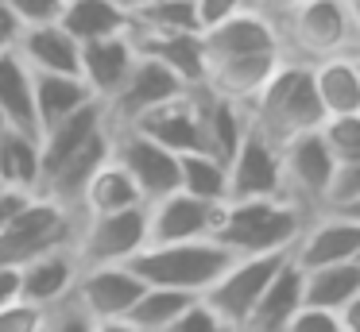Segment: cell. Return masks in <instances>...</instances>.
I'll list each match as a JSON object with an SVG mask.
<instances>
[{
  "label": "cell",
  "instance_id": "35",
  "mask_svg": "<svg viewBox=\"0 0 360 332\" xmlns=\"http://www.w3.org/2000/svg\"><path fill=\"white\" fill-rule=\"evenodd\" d=\"M318 139L326 143L333 166H352L360 162V112H349V116H326L318 124Z\"/></svg>",
  "mask_w": 360,
  "mask_h": 332
},
{
  "label": "cell",
  "instance_id": "52",
  "mask_svg": "<svg viewBox=\"0 0 360 332\" xmlns=\"http://www.w3.org/2000/svg\"><path fill=\"white\" fill-rule=\"evenodd\" d=\"M8 135V124H4V116H0V139Z\"/></svg>",
  "mask_w": 360,
  "mask_h": 332
},
{
  "label": "cell",
  "instance_id": "38",
  "mask_svg": "<svg viewBox=\"0 0 360 332\" xmlns=\"http://www.w3.org/2000/svg\"><path fill=\"white\" fill-rule=\"evenodd\" d=\"M94 328H97V321L74 301V293H70V301H63V305H55L47 313V328L43 332H94Z\"/></svg>",
  "mask_w": 360,
  "mask_h": 332
},
{
  "label": "cell",
  "instance_id": "17",
  "mask_svg": "<svg viewBox=\"0 0 360 332\" xmlns=\"http://www.w3.org/2000/svg\"><path fill=\"white\" fill-rule=\"evenodd\" d=\"M128 131V128H124ZM132 131L148 135L151 143L167 147L171 154H190L202 151V120H198V93L186 89L182 97L159 105L155 112H148L143 120L132 124Z\"/></svg>",
  "mask_w": 360,
  "mask_h": 332
},
{
  "label": "cell",
  "instance_id": "42",
  "mask_svg": "<svg viewBox=\"0 0 360 332\" xmlns=\"http://www.w3.org/2000/svg\"><path fill=\"white\" fill-rule=\"evenodd\" d=\"M244 8H252V0H194L202 31L213 27V23H221V20H229V15H236V12H244Z\"/></svg>",
  "mask_w": 360,
  "mask_h": 332
},
{
  "label": "cell",
  "instance_id": "49",
  "mask_svg": "<svg viewBox=\"0 0 360 332\" xmlns=\"http://www.w3.org/2000/svg\"><path fill=\"white\" fill-rule=\"evenodd\" d=\"M326 213H341V216H349V220L360 224V201H349V205H341V208H326Z\"/></svg>",
  "mask_w": 360,
  "mask_h": 332
},
{
  "label": "cell",
  "instance_id": "55",
  "mask_svg": "<svg viewBox=\"0 0 360 332\" xmlns=\"http://www.w3.org/2000/svg\"><path fill=\"white\" fill-rule=\"evenodd\" d=\"M345 4H349V0H345Z\"/></svg>",
  "mask_w": 360,
  "mask_h": 332
},
{
  "label": "cell",
  "instance_id": "54",
  "mask_svg": "<svg viewBox=\"0 0 360 332\" xmlns=\"http://www.w3.org/2000/svg\"><path fill=\"white\" fill-rule=\"evenodd\" d=\"M352 263H356V267H360V247H356V259H352Z\"/></svg>",
  "mask_w": 360,
  "mask_h": 332
},
{
  "label": "cell",
  "instance_id": "24",
  "mask_svg": "<svg viewBox=\"0 0 360 332\" xmlns=\"http://www.w3.org/2000/svg\"><path fill=\"white\" fill-rule=\"evenodd\" d=\"M298 309H302V270L287 259L279 274L267 282V290L259 293V301L252 305L240 332H283Z\"/></svg>",
  "mask_w": 360,
  "mask_h": 332
},
{
  "label": "cell",
  "instance_id": "34",
  "mask_svg": "<svg viewBox=\"0 0 360 332\" xmlns=\"http://www.w3.org/2000/svg\"><path fill=\"white\" fill-rule=\"evenodd\" d=\"M194 301V293H179V290H159V286H143V293L136 298V305L128 309L124 321L136 332H163L182 309Z\"/></svg>",
  "mask_w": 360,
  "mask_h": 332
},
{
  "label": "cell",
  "instance_id": "40",
  "mask_svg": "<svg viewBox=\"0 0 360 332\" xmlns=\"http://www.w3.org/2000/svg\"><path fill=\"white\" fill-rule=\"evenodd\" d=\"M283 332H341V321H337V313L302 305L295 317H290V324Z\"/></svg>",
  "mask_w": 360,
  "mask_h": 332
},
{
  "label": "cell",
  "instance_id": "41",
  "mask_svg": "<svg viewBox=\"0 0 360 332\" xmlns=\"http://www.w3.org/2000/svg\"><path fill=\"white\" fill-rule=\"evenodd\" d=\"M24 23H55L66 0H4Z\"/></svg>",
  "mask_w": 360,
  "mask_h": 332
},
{
  "label": "cell",
  "instance_id": "6",
  "mask_svg": "<svg viewBox=\"0 0 360 332\" xmlns=\"http://www.w3.org/2000/svg\"><path fill=\"white\" fill-rule=\"evenodd\" d=\"M74 232H78V216L35 193L20 208L16 220L0 232V267H27L32 259L55 251V247H70Z\"/></svg>",
  "mask_w": 360,
  "mask_h": 332
},
{
  "label": "cell",
  "instance_id": "32",
  "mask_svg": "<svg viewBox=\"0 0 360 332\" xmlns=\"http://www.w3.org/2000/svg\"><path fill=\"white\" fill-rule=\"evenodd\" d=\"M179 190L210 205H225L229 201V166L205 151L179 154Z\"/></svg>",
  "mask_w": 360,
  "mask_h": 332
},
{
  "label": "cell",
  "instance_id": "14",
  "mask_svg": "<svg viewBox=\"0 0 360 332\" xmlns=\"http://www.w3.org/2000/svg\"><path fill=\"white\" fill-rule=\"evenodd\" d=\"M140 293H143V282L128 267H86L74 282V301L97 324L124 321Z\"/></svg>",
  "mask_w": 360,
  "mask_h": 332
},
{
  "label": "cell",
  "instance_id": "3",
  "mask_svg": "<svg viewBox=\"0 0 360 332\" xmlns=\"http://www.w3.org/2000/svg\"><path fill=\"white\" fill-rule=\"evenodd\" d=\"M236 255L225 251L217 239H190V244H155L143 247L128 270L140 278L143 286H159V290H179L202 298L213 282L229 270Z\"/></svg>",
  "mask_w": 360,
  "mask_h": 332
},
{
  "label": "cell",
  "instance_id": "26",
  "mask_svg": "<svg viewBox=\"0 0 360 332\" xmlns=\"http://www.w3.org/2000/svg\"><path fill=\"white\" fill-rule=\"evenodd\" d=\"M0 116L12 131L39 139V124H35V74L20 62L16 51L0 54Z\"/></svg>",
  "mask_w": 360,
  "mask_h": 332
},
{
  "label": "cell",
  "instance_id": "29",
  "mask_svg": "<svg viewBox=\"0 0 360 332\" xmlns=\"http://www.w3.org/2000/svg\"><path fill=\"white\" fill-rule=\"evenodd\" d=\"M143 205L136 182L128 178V170L117 159H109L94 178H89L86 193L78 201V216H101V213H120V208H136Z\"/></svg>",
  "mask_w": 360,
  "mask_h": 332
},
{
  "label": "cell",
  "instance_id": "30",
  "mask_svg": "<svg viewBox=\"0 0 360 332\" xmlns=\"http://www.w3.org/2000/svg\"><path fill=\"white\" fill-rule=\"evenodd\" d=\"M360 293V267L356 263H337V267L302 270V305L341 313Z\"/></svg>",
  "mask_w": 360,
  "mask_h": 332
},
{
  "label": "cell",
  "instance_id": "45",
  "mask_svg": "<svg viewBox=\"0 0 360 332\" xmlns=\"http://www.w3.org/2000/svg\"><path fill=\"white\" fill-rule=\"evenodd\" d=\"M20 301V267H0V305Z\"/></svg>",
  "mask_w": 360,
  "mask_h": 332
},
{
  "label": "cell",
  "instance_id": "51",
  "mask_svg": "<svg viewBox=\"0 0 360 332\" xmlns=\"http://www.w3.org/2000/svg\"><path fill=\"white\" fill-rule=\"evenodd\" d=\"M124 8H143V4H155V0H120Z\"/></svg>",
  "mask_w": 360,
  "mask_h": 332
},
{
  "label": "cell",
  "instance_id": "12",
  "mask_svg": "<svg viewBox=\"0 0 360 332\" xmlns=\"http://www.w3.org/2000/svg\"><path fill=\"white\" fill-rule=\"evenodd\" d=\"M283 197L279 147H271L259 131H244L236 154L229 159V201H267Z\"/></svg>",
  "mask_w": 360,
  "mask_h": 332
},
{
  "label": "cell",
  "instance_id": "47",
  "mask_svg": "<svg viewBox=\"0 0 360 332\" xmlns=\"http://www.w3.org/2000/svg\"><path fill=\"white\" fill-rule=\"evenodd\" d=\"M337 321H341V332H360V293L337 313Z\"/></svg>",
  "mask_w": 360,
  "mask_h": 332
},
{
  "label": "cell",
  "instance_id": "11",
  "mask_svg": "<svg viewBox=\"0 0 360 332\" xmlns=\"http://www.w3.org/2000/svg\"><path fill=\"white\" fill-rule=\"evenodd\" d=\"M225 205H210L190 193L174 190L148 205V247L155 244H190V239H213Z\"/></svg>",
  "mask_w": 360,
  "mask_h": 332
},
{
  "label": "cell",
  "instance_id": "20",
  "mask_svg": "<svg viewBox=\"0 0 360 332\" xmlns=\"http://www.w3.org/2000/svg\"><path fill=\"white\" fill-rule=\"evenodd\" d=\"M16 54L32 74H78L82 66V46L58 23H24Z\"/></svg>",
  "mask_w": 360,
  "mask_h": 332
},
{
  "label": "cell",
  "instance_id": "18",
  "mask_svg": "<svg viewBox=\"0 0 360 332\" xmlns=\"http://www.w3.org/2000/svg\"><path fill=\"white\" fill-rule=\"evenodd\" d=\"M136 58H140V51H136V43H132V31L109 35V39H94V43H82L78 74H82V81L94 89L97 100H109L112 93L128 81Z\"/></svg>",
  "mask_w": 360,
  "mask_h": 332
},
{
  "label": "cell",
  "instance_id": "31",
  "mask_svg": "<svg viewBox=\"0 0 360 332\" xmlns=\"http://www.w3.org/2000/svg\"><path fill=\"white\" fill-rule=\"evenodd\" d=\"M0 185L20 193H39L43 185V159H39V139L12 131L0 139Z\"/></svg>",
  "mask_w": 360,
  "mask_h": 332
},
{
  "label": "cell",
  "instance_id": "36",
  "mask_svg": "<svg viewBox=\"0 0 360 332\" xmlns=\"http://www.w3.org/2000/svg\"><path fill=\"white\" fill-rule=\"evenodd\" d=\"M163 332H233V328H229V324L221 321V317L213 313V309L205 305L202 298H194L171 324H167Z\"/></svg>",
  "mask_w": 360,
  "mask_h": 332
},
{
  "label": "cell",
  "instance_id": "1",
  "mask_svg": "<svg viewBox=\"0 0 360 332\" xmlns=\"http://www.w3.org/2000/svg\"><path fill=\"white\" fill-rule=\"evenodd\" d=\"M244 112H248V128L259 131L271 147H283L295 135H306V131H318V124L326 120L318 93H314L310 66L295 58L279 62V69L244 105Z\"/></svg>",
  "mask_w": 360,
  "mask_h": 332
},
{
  "label": "cell",
  "instance_id": "8",
  "mask_svg": "<svg viewBox=\"0 0 360 332\" xmlns=\"http://www.w3.org/2000/svg\"><path fill=\"white\" fill-rule=\"evenodd\" d=\"M279 166H283V197L290 205H298L306 216H318L326 208L329 185H333V174H337L318 131H306V135H295L290 143H283Z\"/></svg>",
  "mask_w": 360,
  "mask_h": 332
},
{
  "label": "cell",
  "instance_id": "43",
  "mask_svg": "<svg viewBox=\"0 0 360 332\" xmlns=\"http://www.w3.org/2000/svg\"><path fill=\"white\" fill-rule=\"evenodd\" d=\"M20 35H24V20H20V15L12 12V8L4 4V0H0V54L16 51Z\"/></svg>",
  "mask_w": 360,
  "mask_h": 332
},
{
  "label": "cell",
  "instance_id": "22",
  "mask_svg": "<svg viewBox=\"0 0 360 332\" xmlns=\"http://www.w3.org/2000/svg\"><path fill=\"white\" fill-rule=\"evenodd\" d=\"M136 51L155 58L167 66L186 89H202L205 85V46L202 31H186V35H132Z\"/></svg>",
  "mask_w": 360,
  "mask_h": 332
},
{
  "label": "cell",
  "instance_id": "13",
  "mask_svg": "<svg viewBox=\"0 0 360 332\" xmlns=\"http://www.w3.org/2000/svg\"><path fill=\"white\" fill-rule=\"evenodd\" d=\"M360 247V224L341 213H318L306 220L302 236L290 247V263L298 270L314 267H337V263H352Z\"/></svg>",
  "mask_w": 360,
  "mask_h": 332
},
{
  "label": "cell",
  "instance_id": "48",
  "mask_svg": "<svg viewBox=\"0 0 360 332\" xmlns=\"http://www.w3.org/2000/svg\"><path fill=\"white\" fill-rule=\"evenodd\" d=\"M349 20H352V35H356V54H360V0H349Z\"/></svg>",
  "mask_w": 360,
  "mask_h": 332
},
{
  "label": "cell",
  "instance_id": "44",
  "mask_svg": "<svg viewBox=\"0 0 360 332\" xmlns=\"http://www.w3.org/2000/svg\"><path fill=\"white\" fill-rule=\"evenodd\" d=\"M32 197H35V193H20V190H8V185H0V232H4L12 220H16L20 208H24Z\"/></svg>",
  "mask_w": 360,
  "mask_h": 332
},
{
  "label": "cell",
  "instance_id": "9",
  "mask_svg": "<svg viewBox=\"0 0 360 332\" xmlns=\"http://www.w3.org/2000/svg\"><path fill=\"white\" fill-rule=\"evenodd\" d=\"M182 93H186V85H182L171 69L159 66V62L148 58V54H140L136 66H132V74H128V81L120 85L109 100H101L105 105V124H109L112 131H124V128H132L136 120H143L148 112H155L159 105L182 97Z\"/></svg>",
  "mask_w": 360,
  "mask_h": 332
},
{
  "label": "cell",
  "instance_id": "21",
  "mask_svg": "<svg viewBox=\"0 0 360 332\" xmlns=\"http://www.w3.org/2000/svg\"><path fill=\"white\" fill-rule=\"evenodd\" d=\"M194 93H198V120H202V151L229 166V159L236 154L244 131H248V112L236 100L213 97L210 89H194Z\"/></svg>",
  "mask_w": 360,
  "mask_h": 332
},
{
  "label": "cell",
  "instance_id": "5",
  "mask_svg": "<svg viewBox=\"0 0 360 332\" xmlns=\"http://www.w3.org/2000/svg\"><path fill=\"white\" fill-rule=\"evenodd\" d=\"M70 247L82 270L86 267H128L148 247V205L101 213V216H82Z\"/></svg>",
  "mask_w": 360,
  "mask_h": 332
},
{
  "label": "cell",
  "instance_id": "19",
  "mask_svg": "<svg viewBox=\"0 0 360 332\" xmlns=\"http://www.w3.org/2000/svg\"><path fill=\"white\" fill-rule=\"evenodd\" d=\"M279 62H283V51H271V54H236V58L205 62V85H202V89H210L213 97L248 105V100L267 85V77L279 69Z\"/></svg>",
  "mask_w": 360,
  "mask_h": 332
},
{
  "label": "cell",
  "instance_id": "15",
  "mask_svg": "<svg viewBox=\"0 0 360 332\" xmlns=\"http://www.w3.org/2000/svg\"><path fill=\"white\" fill-rule=\"evenodd\" d=\"M202 46H205V62L217 58H236V54H271L283 51L279 31L256 8H244V12L229 15V20L213 23L202 31Z\"/></svg>",
  "mask_w": 360,
  "mask_h": 332
},
{
  "label": "cell",
  "instance_id": "33",
  "mask_svg": "<svg viewBox=\"0 0 360 332\" xmlns=\"http://www.w3.org/2000/svg\"><path fill=\"white\" fill-rule=\"evenodd\" d=\"M132 15V35H186L202 31L194 12V0H155L143 8H128Z\"/></svg>",
  "mask_w": 360,
  "mask_h": 332
},
{
  "label": "cell",
  "instance_id": "4",
  "mask_svg": "<svg viewBox=\"0 0 360 332\" xmlns=\"http://www.w3.org/2000/svg\"><path fill=\"white\" fill-rule=\"evenodd\" d=\"M275 31L283 43V58L306 62V66L356 54V35H352L345 0H306L283 20H275Z\"/></svg>",
  "mask_w": 360,
  "mask_h": 332
},
{
  "label": "cell",
  "instance_id": "27",
  "mask_svg": "<svg viewBox=\"0 0 360 332\" xmlns=\"http://www.w3.org/2000/svg\"><path fill=\"white\" fill-rule=\"evenodd\" d=\"M310 77H314V93H318V105L326 116L360 112V74H356V58L352 54L314 62Z\"/></svg>",
  "mask_w": 360,
  "mask_h": 332
},
{
  "label": "cell",
  "instance_id": "7",
  "mask_svg": "<svg viewBox=\"0 0 360 332\" xmlns=\"http://www.w3.org/2000/svg\"><path fill=\"white\" fill-rule=\"evenodd\" d=\"M290 259V251H275V255H240V259L229 263V270L202 293V301L229 324L233 332L244 328L252 305L259 301V293L267 290L279 267Z\"/></svg>",
  "mask_w": 360,
  "mask_h": 332
},
{
  "label": "cell",
  "instance_id": "53",
  "mask_svg": "<svg viewBox=\"0 0 360 332\" xmlns=\"http://www.w3.org/2000/svg\"><path fill=\"white\" fill-rule=\"evenodd\" d=\"M352 58H356V74H360V54H352Z\"/></svg>",
  "mask_w": 360,
  "mask_h": 332
},
{
  "label": "cell",
  "instance_id": "10",
  "mask_svg": "<svg viewBox=\"0 0 360 332\" xmlns=\"http://www.w3.org/2000/svg\"><path fill=\"white\" fill-rule=\"evenodd\" d=\"M112 159L128 170V178L136 182L143 205H151V201L179 190V154L151 143L140 131H132V128L112 131Z\"/></svg>",
  "mask_w": 360,
  "mask_h": 332
},
{
  "label": "cell",
  "instance_id": "39",
  "mask_svg": "<svg viewBox=\"0 0 360 332\" xmlns=\"http://www.w3.org/2000/svg\"><path fill=\"white\" fill-rule=\"evenodd\" d=\"M349 201H360V162L352 166H341L333 174V185H329V197H326V208H341ZM321 208V213H326Z\"/></svg>",
  "mask_w": 360,
  "mask_h": 332
},
{
  "label": "cell",
  "instance_id": "46",
  "mask_svg": "<svg viewBox=\"0 0 360 332\" xmlns=\"http://www.w3.org/2000/svg\"><path fill=\"white\" fill-rule=\"evenodd\" d=\"M298 4H306V0H252V8H256V12H264L271 23L283 20L287 12H295Z\"/></svg>",
  "mask_w": 360,
  "mask_h": 332
},
{
  "label": "cell",
  "instance_id": "50",
  "mask_svg": "<svg viewBox=\"0 0 360 332\" xmlns=\"http://www.w3.org/2000/svg\"><path fill=\"white\" fill-rule=\"evenodd\" d=\"M94 332H136V328L128 321H105V324H97Z\"/></svg>",
  "mask_w": 360,
  "mask_h": 332
},
{
  "label": "cell",
  "instance_id": "25",
  "mask_svg": "<svg viewBox=\"0 0 360 332\" xmlns=\"http://www.w3.org/2000/svg\"><path fill=\"white\" fill-rule=\"evenodd\" d=\"M55 23L78 46L94 43V39H109V35L132 31V15H128V8L120 0H66Z\"/></svg>",
  "mask_w": 360,
  "mask_h": 332
},
{
  "label": "cell",
  "instance_id": "23",
  "mask_svg": "<svg viewBox=\"0 0 360 332\" xmlns=\"http://www.w3.org/2000/svg\"><path fill=\"white\" fill-rule=\"evenodd\" d=\"M101 128H105V105H101V100H94V105L78 108V112L66 116V120L51 124V128L39 135L43 182H47V178L55 174V170L63 166V162L70 159L74 151H82V147H86V143H89V139H94ZM39 190H43V185H39Z\"/></svg>",
  "mask_w": 360,
  "mask_h": 332
},
{
  "label": "cell",
  "instance_id": "28",
  "mask_svg": "<svg viewBox=\"0 0 360 332\" xmlns=\"http://www.w3.org/2000/svg\"><path fill=\"white\" fill-rule=\"evenodd\" d=\"M94 89L82 81L78 74H35V124H39V135L51 124L74 116L78 108L94 105Z\"/></svg>",
  "mask_w": 360,
  "mask_h": 332
},
{
  "label": "cell",
  "instance_id": "2",
  "mask_svg": "<svg viewBox=\"0 0 360 332\" xmlns=\"http://www.w3.org/2000/svg\"><path fill=\"white\" fill-rule=\"evenodd\" d=\"M310 216L287 197H267V201H225L217 220V239L225 251L240 255H275L290 251L295 239L302 236Z\"/></svg>",
  "mask_w": 360,
  "mask_h": 332
},
{
  "label": "cell",
  "instance_id": "16",
  "mask_svg": "<svg viewBox=\"0 0 360 332\" xmlns=\"http://www.w3.org/2000/svg\"><path fill=\"white\" fill-rule=\"evenodd\" d=\"M78 274H82V267L74 259V247H55V251L32 259L27 267H20V301L51 313L55 305L70 301Z\"/></svg>",
  "mask_w": 360,
  "mask_h": 332
},
{
  "label": "cell",
  "instance_id": "37",
  "mask_svg": "<svg viewBox=\"0 0 360 332\" xmlns=\"http://www.w3.org/2000/svg\"><path fill=\"white\" fill-rule=\"evenodd\" d=\"M43 328H47V309L27 305V301L0 305V332H43Z\"/></svg>",
  "mask_w": 360,
  "mask_h": 332
}]
</instances>
